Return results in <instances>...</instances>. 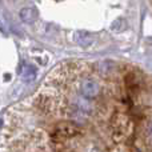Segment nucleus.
I'll use <instances>...</instances> for the list:
<instances>
[{
	"label": "nucleus",
	"mask_w": 152,
	"mask_h": 152,
	"mask_svg": "<svg viewBox=\"0 0 152 152\" xmlns=\"http://www.w3.org/2000/svg\"><path fill=\"white\" fill-rule=\"evenodd\" d=\"M80 91L84 97L92 99V97H96L100 94V86L94 79H84L80 84Z\"/></svg>",
	"instance_id": "1"
},
{
	"label": "nucleus",
	"mask_w": 152,
	"mask_h": 152,
	"mask_svg": "<svg viewBox=\"0 0 152 152\" xmlns=\"http://www.w3.org/2000/svg\"><path fill=\"white\" fill-rule=\"evenodd\" d=\"M21 77L26 81H34L35 77H36V68L34 66H29V64H26L23 68V71L20 72Z\"/></svg>",
	"instance_id": "4"
},
{
	"label": "nucleus",
	"mask_w": 152,
	"mask_h": 152,
	"mask_svg": "<svg viewBox=\"0 0 152 152\" xmlns=\"http://www.w3.org/2000/svg\"><path fill=\"white\" fill-rule=\"evenodd\" d=\"M19 15H20V19L24 21V23L32 24V23H35V21L37 20L39 13H37L36 8H34V7H24V8H21L20 10Z\"/></svg>",
	"instance_id": "2"
},
{
	"label": "nucleus",
	"mask_w": 152,
	"mask_h": 152,
	"mask_svg": "<svg viewBox=\"0 0 152 152\" xmlns=\"http://www.w3.org/2000/svg\"><path fill=\"white\" fill-rule=\"evenodd\" d=\"M75 42L81 47H88L92 43V36L86 31H77L75 32Z\"/></svg>",
	"instance_id": "3"
},
{
	"label": "nucleus",
	"mask_w": 152,
	"mask_h": 152,
	"mask_svg": "<svg viewBox=\"0 0 152 152\" xmlns=\"http://www.w3.org/2000/svg\"><path fill=\"white\" fill-rule=\"evenodd\" d=\"M126 20L124 19H116L115 21H113L112 24H111V28L113 29V31L119 32V31H123L124 28H126Z\"/></svg>",
	"instance_id": "5"
}]
</instances>
